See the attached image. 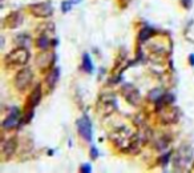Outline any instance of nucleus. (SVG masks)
<instances>
[{
	"mask_svg": "<svg viewBox=\"0 0 194 173\" xmlns=\"http://www.w3.org/2000/svg\"><path fill=\"white\" fill-rule=\"evenodd\" d=\"M109 139L121 152L136 153L137 150H140V137L126 127H118L117 129H114L111 133Z\"/></svg>",
	"mask_w": 194,
	"mask_h": 173,
	"instance_id": "f257e3e1",
	"label": "nucleus"
},
{
	"mask_svg": "<svg viewBox=\"0 0 194 173\" xmlns=\"http://www.w3.org/2000/svg\"><path fill=\"white\" fill-rule=\"evenodd\" d=\"M29 60V51L25 47H17L11 51L4 59L7 68H21L28 63Z\"/></svg>",
	"mask_w": 194,
	"mask_h": 173,
	"instance_id": "f03ea898",
	"label": "nucleus"
},
{
	"mask_svg": "<svg viewBox=\"0 0 194 173\" xmlns=\"http://www.w3.org/2000/svg\"><path fill=\"white\" fill-rule=\"evenodd\" d=\"M192 158H193L192 148H189L188 145L181 146L174 156V161H173L174 168L177 171H186L192 165Z\"/></svg>",
	"mask_w": 194,
	"mask_h": 173,
	"instance_id": "7ed1b4c3",
	"label": "nucleus"
},
{
	"mask_svg": "<svg viewBox=\"0 0 194 173\" xmlns=\"http://www.w3.org/2000/svg\"><path fill=\"white\" fill-rule=\"evenodd\" d=\"M32 80H33V73L29 68H21L19 72L16 73L15 80H14V84L16 87L17 91L23 92L25 89H28L29 85L32 84Z\"/></svg>",
	"mask_w": 194,
	"mask_h": 173,
	"instance_id": "20e7f679",
	"label": "nucleus"
},
{
	"mask_svg": "<svg viewBox=\"0 0 194 173\" xmlns=\"http://www.w3.org/2000/svg\"><path fill=\"white\" fill-rule=\"evenodd\" d=\"M160 119L165 124H173L178 121L179 119V109L177 106H173L171 104H164L160 105Z\"/></svg>",
	"mask_w": 194,
	"mask_h": 173,
	"instance_id": "39448f33",
	"label": "nucleus"
},
{
	"mask_svg": "<svg viewBox=\"0 0 194 173\" xmlns=\"http://www.w3.org/2000/svg\"><path fill=\"white\" fill-rule=\"evenodd\" d=\"M97 109L101 115H111L113 113L114 110L117 109V104H116V100L112 95H107V96H103L100 97L99 103H97Z\"/></svg>",
	"mask_w": 194,
	"mask_h": 173,
	"instance_id": "423d86ee",
	"label": "nucleus"
},
{
	"mask_svg": "<svg viewBox=\"0 0 194 173\" xmlns=\"http://www.w3.org/2000/svg\"><path fill=\"white\" fill-rule=\"evenodd\" d=\"M29 11L35 17H41V19H45V17L52 16L53 13V8L51 7L49 3H36L29 6Z\"/></svg>",
	"mask_w": 194,
	"mask_h": 173,
	"instance_id": "0eeeda50",
	"label": "nucleus"
},
{
	"mask_svg": "<svg viewBox=\"0 0 194 173\" xmlns=\"http://www.w3.org/2000/svg\"><path fill=\"white\" fill-rule=\"evenodd\" d=\"M77 129L84 140L92 141V124L88 116H82L81 119L77 120Z\"/></svg>",
	"mask_w": 194,
	"mask_h": 173,
	"instance_id": "6e6552de",
	"label": "nucleus"
},
{
	"mask_svg": "<svg viewBox=\"0 0 194 173\" xmlns=\"http://www.w3.org/2000/svg\"><path fill=\"white\" fill-rule=\"evenodd\" d=\"M122 95H124L125 99L133 105H137L141 100L140 92L137 91V88H134L132 84H126V85L122 87Z\"/></svg>",
	"mask_w": 194,
	"mask_h": 173,
	"instance_id": "1a4fd4ad",
	"label": "nucleus"
},
{
	"mask_svg": "<svg viewBox=\"0 0 194 173\" xmlns=\"http://www.w3.org/2000/svg\"><path fill=\"white\" fill-rule=\"evenodd\" d=\"M19 119H20V112H19V108H12L10 110V113L7 115V117L3 120V128L4 129H11V128H15L19 123Z\"/></svg>",
	"mask_w": 194,
	"mask_h": 173,
	"instance_id": "9d476101",
	"label": "nucleus"
},
{
	"mask_svg": "<svg viewBox=\"0 0 194 173\" xmlns=\"http://www.w3.org/2000/svg\"><path fill=\"white\" fill-rule=\"evenodd\" d=\"M16 148H17V143H16V139H14V137L4 141L2 145V153H3L4 160H10L14 156L16 152Z\"/></svg>",
	"mask_w": 194,
	"mask_h": 173,
	"instance_id": "9b49d317",
	"label": "nucleus"
},
{
	"mask_svg": "<svg viewBox=\"0 0 194 173\" xmlns=\"http://www.w3.org/2000/svg\"><path fill=\"white\" fill-rule=\"evenodd\" d=\"M55 55L52 52H47V50L44 51L41 55H39L37 56V60H36V63H37V67L40 69H47V68H51L52 64H53V61H55Z\"/></svg>",
	"mask_w": 194,
	"mask_h": 173,
	"instance_id": "f8f14e48",
	"label": "nucleus"
},
{
	"mask_svg": "<svg viewBox=\"0 0 194 173\" xmlns=\"http://www.w3.org/2000/svg\"><path fill=\"white\" fill-rule=\"evenodd\" d=\"M21 23H23V13L17 12V11L10 13V15L6 17V20H4V25H6L7 28H11V29L17 28Z\"/></svg>",
	"mask_w": 194,
	"mask_h": 173,
	"instance_id": "ddd939ff",
	"label": "nucleus"
},
{
	"mask_svg": "<svg viewBox=\"0 0 194 173\" xmlns=\"http://www.w3.org/2000/svg\"><path fill=\"white\" fill-rule=\"evenodd\" d=\"M41 100V87L36 85V88L32 91L29 100H28V112H33V108L36 106Z\"/></svg>",
	"mask_w": 194,
	"mask_h": 173,
	"instance_id": "4468645a",
	"label": "nucleus"
},
{
	"mask_svg": "<svg viewBox=\"0 0 194 173\" xmlns=\"http://www.w3.org/2000/svg\"><path fill=\"white\" fill-rule=\"evenodd\" d=\"M59 75H60L59 68H52V71L48 73V76L45 79V85H47L48 92H51L55 88L57 80H59Z\"/></svg>",
	"mask_w": 194,
	"mask_h": 173,
	"instance_id": "2eb2a0df",
	"label": "nucleus"
},
{
	"mask_svg": "<svg viewBox=\"0 0 194 173\" xmlns=\"http://www.w3.org/2000/svg\"><path fill=\"white\" fill-rule=\"evenodd\" d=\"M183 37L194 44V20H192L190 23L186 25V28L183 31Z\"/></svg>",
	"mask_w": 194,
	"mask_h": 173,
	"instance_id": "dca6fc26",
	"label": "nucleus"
},
{
	"mask_svg": "<svg viewBox=\"0 0 194 173\" xmlns=\"http://www.w3.org/2000/svg\"><path fill=\"white\" fill-rule=\"evenodd\" d=\"M51 43H52V41L49 40V37H48L47 35H40V36H39V39H37V41H36V45L40 48V50L45 51V50H48V48H49Z\"/></svg>",
	"mask_w": 194,
	"mask_h": 173,
	"instance_id": "f3484780",
	"label": "nucleus"
},
{
	"mask_svg": "<svg viewBox=\"0 0 194 173\" xmlns=\"http://www.w3.org/2000/svg\"><path fill=\"white\" fill-rule=\"evenodd\" d=\"M153 33H154V31L150 28V27H145V28H142V29L140 31V35H138L140 41H141V43L146 41L148 39H150V37L153 36Z\"/></svg>",
	"mask_w": 194,
	"mask_h": 173,
	"instance_id": "a211bd4d",
	"label": "nucleus"
},
{
	"mask_svg": "<svg viewBox=\"0 0 194 173\" xmlns=\"http://www.w3.org/2000/svg\"><path fill=\"white\" fill-rule=\"evenodd\" d=\"M82 67H84V69L86 71V72H92L93 71V65H92V61H91V57L89 55H84V60H82Z\"/></svg>",
	"mask_w": 194,
	"mask_h": 173,
	"instance_id": "6ab92c4d",
	"label": "nucleus"
},
{
	"mask_svg": "<svg viewBox=\"0 0 194 173\" xmlns=\"http://www.w3.org/2000/svg\"><path fill=\"white\" fill-rule=\"evenodd\" d=\"M162 96V92H161V89H153L152 91V93L149 95V97L154 101V103H157L158 100H160V97Z\"/></svg>",
	"mask_w": 194,
	"mask_h": 173,
	"instance_id": "aec40b11",
	"label": "nucleus"
},
{
	"mask_svg": "<svg viewBox=\"0 0 194 173\" xmlns=\"http://www.w3.org/2000/svg\"><path fill=\"white\" fill-rule=\"evenodd\" d=\"M92 171V168L89 167V164H85L82 168H81V172H86V173H89Z\"/></svg>",
	"mask_w": 194,
	"mask_h": 173,
	"instance_id": "412c9836",
	"label": "nucleus"
},
{
	"mask_svg": "<svg viewBox=\"0 0 194 173\" xmlns=\"http://www.w3.org/2000/svg\"><path fill=\"white\" fill-rule=\"evenodd\" d=\"M69 8H70V2H67V3H63V11H64V12H67V11H69Z\"/></svg>",
	"mask_w": 194,
	"mask_h": 173,
	"instance_id": "4be33fe9",
	"label": "nucleus"
},
{
	"mask_svg": "<svg viewBox=\"0 0 194 173\" xmlns=\"http://www.w3.org/2000/svg\"><path fill=\"white\" fill-rule=\"evenodd\" d=\"M169 157H170V154H169V153H167V154H165V156L162 157V164H164V167H165L166 164H167V160H169Z\"/></svg>",
	"mask_w": 194,
	"mask_h": 173,
	"instance_id": "5701e85b",
	"label": "nucleus"
},
{
	"mask_svg": "<svg viewBox=\"0 0 194 173\" xmlns=\"http://www.w3.org/2000/svg\"><path fill=\"white\" fill-rule=\"evenodd\" d=\"M91 156H92V158H96L97 157V149H95V148H92V150H91Z\"/></svg>",
	"mask_w": 194,
	"mask_h": 173,
	"instance_id": "b1692460",
	"label": "nucleus"
},
{
	"mask_svg": "<svg viewBox=\"0 0 194 173\" xmlns=\"http://www.w3.org/2000/svg\"><path fill=\"white\" fill-rule=\"evenodd\" d=\"M189 59H190V64L194 65V55H190L189 56Z\"/></svg>",
	"mask_w": 194,
	"mask_h": 173,
	"instance_id": "393cba45",
	"label": "nucleus"
}]
</instances>
